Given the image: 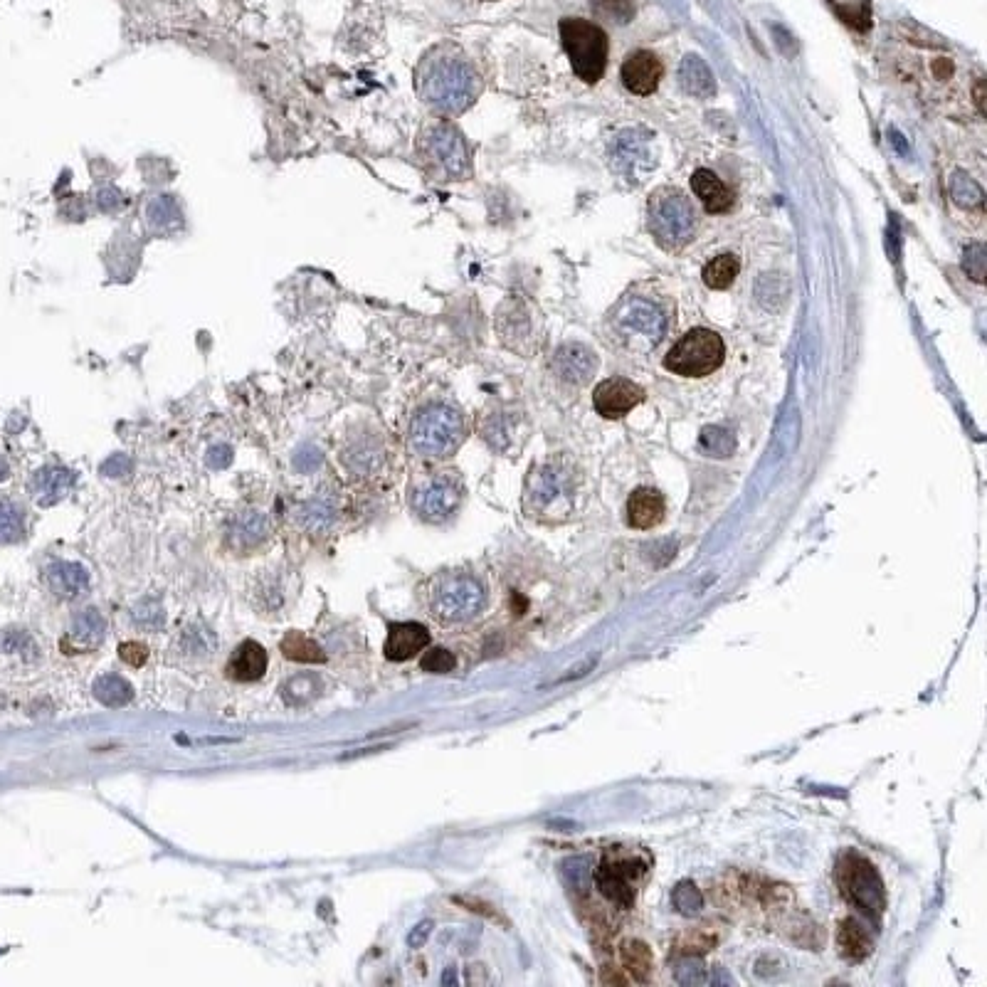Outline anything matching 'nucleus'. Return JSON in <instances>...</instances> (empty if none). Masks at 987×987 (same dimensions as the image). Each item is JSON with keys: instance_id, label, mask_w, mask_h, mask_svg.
Instances as JSON below:
<instances>
[{"instance_id": "obj_34", "label": "nucleus", "mask_w": 987, "mask_h": 987, "mask_svg": "<svg viewBox=\"0 0 987 987\" xmlns=\"http://www.w3.org/2000/svg\"><path fill=\"white\" fill-rule=\"evenodd\" d=\"M672 906L677 909V913L682 916H696L701 909H704V896L696 889V884L691 881H682L677 884V889L672 891Z\"/></svg>"}, {"instance_id": "obj_36", "label": "nucleus", "mask_w": 987, "mask_h": 987, "mask_svg": "<svg viewBox=\"0 0 987 987\" xmlns=\"http://www.w3.org/2000/svg\"><path fill=\"white\" fill-rule=\"evenodd\" d=\"M131 617L139 627L144 630H158L166 620V612H163V605L153 598H144L141 603H136V608L131 610Z\"/></svg>"}, {"instance_id": "obj_20", "label": "nucleus", "mask_w": 987, "mask_h": 987, "mask_svg": "<svg viewBox=\"0 0 987 987\" xmlns=\"http://www.w3.org/2000/svg\"><path fill=\"white\" fill-rule=\"evenodd\" d=\"M267 672V652L260 642L247 640L235 649L228 662V677L235 682H257Z\"/></svg>"}, {"instance_id": "obj_23", "label": "nucleus", "mask_w": 987, "mask_h": 987, "mask_svg": "<svg viewBox=\"0 0 987 987\" xmlns=\"http://www.w3.org/2000/svg\"><path fill=\"white\" fill-rule=\"evenodd\" d=\"M269 536V519L260 511H245L230 524V543L240 551L255 548Z\"/></svg>"}, {"instance_id": "obj_29", "label": "nucleus", "mask_w": 987, "mask_h": 987, "mask_svg": "<svg viewBox=\"0 0 987 987\" xmlns=\"http://www.w3.org/2000/svg\"><path fill=\"white\" fill-rule=\"evenodd\" d=\"M620 960L622 965H625L627 973H630L635 980H640V983H645L654 968L652 950H649L642 941H627L620 950Z\"/></svg>"}, {"instance_id": "obj_9", "label": "nucleus", "mask_w": 987, "mask_h": 987, "mask_svg": "<svg viewBox=\"0 0 987 987\" xmlns=\"http://www.w3.org/2000/svg\"><path fill=\"white\" fill-rule=\"evenodd\" d=\"M647 862L632 857V854L608 852L595 872V884L603 891L605 899L617 904L620 909H630L635 901V881L645 874Z\"/></svg>"}, {"instance_id": "obj_43", "label": "nucleus", "mask_w": 987, "mask_h": 987, "mask_svg": "<svg viewBox=\"0 0 987 987\" xmlns=\"http://www.w3.org/2000/svg\"><path fill=\"white\" fill-rule=\"evenodd\" d=\"M119 657L126 664H131V667H144L146 659H149V649H146V645H141V642H124L119 647Z\"/></svg>"}, {"instance_id": "obj_24", "label": "nucleus", "mask_w": 987, "mask_h": 987, "mask_svg": "<svg viewBox=\"0 0 987 987\" xmlns=\"http://www.w3.org/2000/svg\"><path fill=\"white\" fill-rule=\"evenodd\" d=\"M679 82H682L684 92L694 94V97H709L716 89L714 75L699 55L684 57L682 67H679Z\"/></svg>"}, {"instance_id": "obj_6", "label": "nucleus", "mask_w": 987, "mask_h": 987, "mask_svg": "<svg viewBox=\"0 0 987 987\" xmlns=\"http://www.w3.org/2000/svg\"><path fill=\"white\" fill-rule=\"evenodd\" d=\"M561 42L575 75L588 84L603 79L610 42L600 25L583 18L561 20Z\"/></svg>"}, {"instance_id": "obj_32", "label": "nucleus", "mask_w": 987, "mask_h": 987, "mask_svg": "<svg viewBox=\"0 0 987 987\" xmlns=\"http://www.w3.org/2000/svg\"><path fill=\"white\" fill-rule=\"evenodd\" d=\"M25 536V519L18 504L0 499V543H15Z\"/></svg>"}, {"instance_id": "obj_35", "label": "nucleus", "mask_w": 987, "mask_h": 987, "mask_svg": "<svg viewBox=\"0 0 987 987\" xmlns=\"http://www.w3.org/2000/svg\"><path fill=\"white\" fill-rule=\"evenodd\" d=\"M699 442L704 447V452H709L714 457H728L733 452V447H736V440H733V435L726 427H704Z\"/></svg>"}, {"instance_id": "obj_7", "label": "nucleus", "mask_w": 987, "mask_h": 987, "mask_svg": "<svg viewBox=\"0 0 987 987\" xmlns=\"http://www.w3.org/2000/svg\"><path fill=\"white\" fill-rule=\"evenodd\" d=\"M427 605H430L432 617L440 620L442 625H459V622L472 620L484 610L487 593H484L482 583L472 575L450 573L432 583Z\"/></svg>"}, {"instance_id": "obj_8", "label": "nucleus", "mask_w": 987, "mask_h": 987, "mask_svg": "<svg viewBox=\"0 0 987 987\" xmlns=\"http://www.w3.org/2000/svg\"><path fill=\"white\" fill-rule=\"evenodd\" d=\"M723 358H726V346L716 331L691 329L667 353L664 368L684 378H704L719 371Z\"/></svg>"}, {"instance_id": "obj_13", "label": "nucleus", "mask_w": 987, "mask_h": 987, "mask_svg": "<svg viewBox=\"0 0 987 987\" xmlns=\"http://www.w3.org/2000/svg\"><path fill=\"white\" fill-rule=\"evenodd\" d=\"M667 314L662 309H657L654 304L645 302V299H632L630 304L622 309L620 314V326L627 331H635V334L645 336L647 341L659 343L667 334Z\"/></svg>"}, {"instance_id": "obj_46", "label": "nucleus", "mask_w": 987, "mask_h": 987, "mask_svg": "<svg viewBox=\"0 0 987 987\" xmlns=\"http://www.w3.org/2000/svg\"><path fill=\"white\" fill-rule=\"evenodd\" d=\"M430 933H432V921H420L418 926L408 933V946L422 948L427 943V938H430Z\"/></svg>"}, {"instance_id": "obj_33", "label": "nucleus", "mask_w": 987, "mask_h": 987, "mask_svg": "<svg viewBox=\"0 0 987 987\" xmlns=\"http://www.w3.org/2000/svg\"><path fill=\"white\" fill-rule=\"evenodd\" d=\"M215 647H218V642H215L213 632L200 625H190L181 637V649L190 657H208V654L215 652Z\"/></svg>"}, {"instance_id": "obj_42", "label": "nucleus", "mask_w": 987, "mask_h": 987, "mask_svg": "<svg viewBox=\"0 0 987 987\" xmlns=\"http://www.w3.org/2000/svg\"><path fill=\"white\" fill-rule=\"evenodd\" d=\"M714 943L716 938L706 931V926H701L696 928L694 933H689V936H684L682 941H679V946H682L686 955H694V953H704V950H709Z\"/></svg>"}, {"instance_id": "obj_1", "label": "nucleus", "mask_w": 987, "mask_h": 987, "mask_svg": "<svg viewBox=\"0 0 987 987\" xmlns=\"http://www.w3.org/2000/svg\"><path fill=\"white\" fill-rule=\"evenodd\" d=\"M415 89L422 104L432 112L459 116L482 94V77L459 47L440 45L420 60Z\"/></svg>"}, {"instance_id": "obj_14", "label": "nucleus", "mask_w": 987, "mask_h": 987, "mask_svg": "<svg viewBox=\"0 0 987 987\" xmlns=\"http://www.w3.org/2000/svg\"><path fill=\"white\" fill-rule=\"evenodd\" d=\"M430 645V632L420 622H395L388 630V640H385V657L390 662H405L413 659L415 654L422 652Z\"/></svg>"}, {"instance_id": "obj_37", "label": "nucleus", "mask_w": 987, "mask_h": 987, "mask_svg": "<svg viewBox=\"0 0 987 987\" xmlns=\"http://www.w3.org/2000/svg\"><path fill=\"white\" fill-rule=\"evenodd\" d=\"M316 689H319L316 679L309 677V674H304V677L289 679V682L284 684L282 696H284V701H287V704L302 706V704H306V701L311 699V696H314Z\"/></svg>"}, {"instance_id": "obj_45", "label": "nucleus", "mask_w": 987, "mask_h": 987, "mask_svg": "<svg viewBox=\"0 0 987 987\" xmlns=\"http://www.w3.org/2000/svg\"><path fill=\"white\" fill-rule=\"evenodd\" d=\"M321 452L316 450V447H304V450H299L297 455H294V467L299 469V472H311V469H316L321 464Z\"/></svg>"}, {"instance_id": "obj_22", "label": "nucleus", "mask_w": 987, "mask_h": 987, "mask_svg": "<svg viewBox=\"0 0 987 987\" xmlns=\"http://www.w3.org/2000/svg\"><path fill=\"white\" fill-rule=\"evenodd\" d=\"M336 516H339V506H336L334 496L319 494L311 501H306L302 509L297 511V519L304 531L309 533H326L334 526Z\"/></svg>"}, {"instance_id": "obj_26", "label": "nucleus", "mask_w": 987, "mask_h": 987, "mask_svg": "<svg viewBox=\"0 0 987 987\" xmlns=\"http://www.w3.org/2000/svg\"><path fill=\"white\" fill-rule=\"evenodd\" d=\"M837 946L844 958L864 960L869 953H872V938H869V933L864 931L862 923L849 918V921H844L842 926H839Z\"/></svg>"}, {"instance_id": "obj_2", "label": "nucleus", "mask_w": 987, "mask_h": 987, "mask_svg": "<svg viewBox=\"0 0 987 987\" xmlns=\"http://www.w3.org/2000/svg\"><path fill=\"white\" fill-rule=\"evenodd\" d=\"M418 153L437 181H464L472 176V151L450 121H430L418 136Z\"/></svg>"}, {"instance_id": "obj_27", "label": "nucleus", "mask_w": 987, "mask_h": 987, "mask_svg": "<svg viewBox=\"0 0 987 987\" xmlns=\"http://www.w3.org/2000/svg\"><path fill=\"white\" fill-rule=\"evenodd\" d=\"M70 635L79 647H97L104 640V635H107V622H104V617L94 608L82 610L72 620Z\"/></svg>"}, {"instance_id": "obj_10", "label": "nucleus", "mask_w": 987, "mask_h": 987, "mask_svg": "<svg viewBox=\"0 0 987 987\" xmlns=\"http://www.w3.org/2000/svg\"><path fill=\"white\" fill-rule=\"evenodd\" d=\"M459 499H462V489H459L455 479L435 477L415 489L413 509L425 521H445L455 514Z\"/></svg>"}, {"instance_id": "obj_40", "label": "nucleus", "mask_w": 987, "mask_h": 987, "mask_svg": "<svg viewBox=\"0 0 987 987\" xmlns=\"http://www.w3.org/2000/svg\"><path fill=\"white\" fill-rule=\"evenodd\" d=\"M420 667L430 674H450L452 669L457 667V659H455V654L450 652V649L435 647V649H430L425 657H422Z\"/></svg>"}, {"instance_id": "obj_38", "label": "nucleus", "mask_w": 987, "mask_h": 987, "mask_svg": "<svg viewBox=\"0 0 987 987\" xmlns=\"http://www.w3.org/2000/svg\"><path fill=\"white\" fill-rule=\"evenodd\" d=\"M590 3L603 18L615 20V23H630L635 18V3L632 0H590Z\"/></svg>"}, {"instance_id": "obj_11", "label": "nucleus", "mask_w": 987, "mask_h": 987, "mask_svg": "<svg viewBox=\"0 0 987 987\" xmlns=\"http://www.w3.org/2000/svg\"><path fill=\"white\" fill-rule=\"evenodd\" d=\"M642 400H645V390L627 378H608L593 390L595 410L608 420L625 418Z\"/></svg>"}, {"instance_id": "obj_19", "label": "nucleus", "mask_w": 987, "mask_h": 987, "mask_svg": "<svg viewBox=\"0 0 987 987\" xmlns=\"http://www.w3.org/2000/svg\"><path fill=\"white\" fill-rule=\"evenodd\" d=\"M553 368L558 376H563L570 383H585L595 371H598V358L590 353L588 348L573 343V346H563L553 358Z\"/></svg>"}, {"instance_id": "obj_28", "label": "nucleus", "mask_w": 987, "mask_h": 987, "mask_svg": "<svg viewBox=\"0 0 987 987\" xmlns=\"http://www.w3.org/2000/svg\"><path fill=\"white\" fill-rule=\"evenodd\" d=\"M282 654L292 662H302V664H324L326 654L324 649L316 645L311 637L302 635V632H289L282 640Z\"/></svg>"}, {"instance_id": "obj_16", "label": "nucleus", "mask_w": 987, "mask_h": 987, "mask_svg": "<svg viewBox=\"0 0 987 987\" xmlns=\"http://www.w3.org/2000/svg\"><path fill=\"white\" fill-rule=\"evenodd\" d=\"M341 459L343 467L351 474H356V477H373L383 467L385 452L376 440V435H361L348 442Z\"/></svg>"}, {"instance_id": "obj_48", "label": "nucleus", "mask_w": 987, "mask_h": 987, "mask_svg": "<svg viewBox=\"0 0 987 987\" xmlns=\"http://www.w3.org/2000/svg\"><path fill=\"white\" fill-rule=\"evenodd\" d=\"M129 472V459L126 457H114V459H109L107 464H104V474H109V477H121V474H126Z\"/></svg>"}, {"instance_id": "obj_21", "label": "nucleus", "mask_w": 987, "mask_h": 987, "mask_svg": "<svg viewBox=\"0 0 987 987\" xmlns=\"http://www.w3.org/2000/svg\"><path fill=\"white\" fill-rule=\"evenodd\" d=\"M72 484H75V474L70 469L42 467L33 477V482H30V492L35 494V501L40 506H52L60 499H65Z\"/></svg>"}, {"instance_id": "obj_25", "label": "nucleus", "mask_w": 987, "mask_h": 987, "mask_svg": "<svg viewBox=\"0 0 987 987\" xmlns=\"http://www.w3.org/2000/svg\"><path fill=\"white\" fill-rule=\"evenodd\" d=\"M529 496L533 499V506H538V509H548V506H553V501L561 499V496L566 499L568 487L556 469L546 467L541 469L536 477H531Z\"/></svg>"}, {"instance_id": "obj_49", "label": "nucleus", "mask_w": 987, "mask_h": 987, "mask_svg": "<svg viewBox=\"0 0 987 987\" xmlns=\"http://www.w3.org/2000/svg\"><path fill=\"white\" fill-rule=\"evenodd\" d=\"M442 983H445V985L457 983V975H455V970H447V973H445V978H442Z\"/></svg>"}, {"instance_id": "obj_41", "label": "nucleus", "mask_w": 987, "mask_h": 987, "mask_svg": "<svg viewBox=\"0 0 987 987\" xmlns=\"http://www.w3.org/2000/svg\"><path fill=\"white\" fill-rule=\"evenodd\" d=\"M677 980L682 985H701V983H709V975H706L704 963H701L699 958L686 955L682 963L677 965Z\"/></svg>"}, {"instance_id": "obj_47", "label": "nucleus", "mask_w": 987, "mask_h": 987, "mask_svg": "<svg viewBox=\"0 0 987 987\" xmlns=\"http://www.w3.org/2000/svg\"><path fill=\"white\" fill-rule=\"evenodd\" d=\"M230 459H232V452L228 450V447L220 445V447H213V450H210L208 464L215 469H223V467H228Z\"/></svg>"}, {"instance_id": "obj_18", "label": "nucleus", "mask_w": 987, "mask_h": 987, "mask_svg": "<svg viewBox=\"0 0 987 987\" xmlns=\"http://www.w3.org/2000/svg\"><path fill=\"white\" fill-rule=\"evenodd\" d=\"M691 190H694V195L704 203V208L709 210V213L721 215L733 208V193L726 188V183H723L714 171H709V168H699V171H694V176H691Z\"/></svg>"}, {"instance_id": "obj_44", "label": "nucleus", "mask_w": 987, "mask_h": 987, "mask_svg": "<svg viewBox=\"0 0 987 987\" xmlns=\"http://www.w3.org/2000/svg\"><path fill=\"white\" fill-rule=\"evenodd\" d=\"M563 867H566V876L573 879V886H578V889H585V886H588V881H590L588 859H568Z\"/></svg>"}, {"instance_id": "obj_17", "label": "nucleus", "mask_w": 987, "mask_h": 987, "mask_svg": "<svg viewBox=\"0 0 987 987\" xmlns=\"http://www.w3.org/2000/svg\"><path fill=\"white\" fill-rule=\"evenodd\" d=\"M664 511H667L664 496L652 487H640L627 499V521H630L632 529H654V526L662 524Z\"/></svg>"}, {"instance_id": "obj_4", "label": "nucleus", "mask_w": 987, "mask_h": 987, "mask_svg": "<svg viewBox=\"0 0 987 987\" xmlns=\"http://www.w3.org/2000/svg\"><path fill=\"white\" fill-rule=\"evenodd\" d=\"M835 879L839 894H842V899L849 906L862 911L872 921H879L881 913L886 909V891L884 881H881L879 872H876V867L869 859L852 852V849L842 852L837 859Z\"/></svg>"}, {"instance_id": "obj_15", "label": "nucleus", "mask_w": 987, "mask_h": 987, "mask_svg": "<svg viewBox=\"0 0 987 987\" xmlns=\"http://www.w3.org/2000/svg\"><path fill=\"white\" fill-rule=\"evenodd\" d=\"M45 585L50 588V593L57 595V598L72 600L79 598L82 593H87L89 573L87 568L79 566V563L55 561L45 568Z\"/></svg>"}, {"instance_id": "obj_39", "label": "nucleus", "mask_w": 987, "mask_h": 987, "mask_svg": "<svg viewBox=\"0 0 987 987\" xmlns=\"http://www.w3.org/2000/svg\"><path fill=\"white\" fill-rule=\"evenodd\" d=\"M0 652L5 654H28V657H35L38 647H35L33 637L25 635L20 630H5L0 632Z\"/></svg>"}, {"instance_id": "obj_5", "label": "nucleus", "mask_w": 987, "mask_h": 987, "mask_svg": "<svg viewBox=\"0 0 987 987\" xmlns=\"http://www.w3.org/2000/svg\"><path fill=\"white\" fill-rule=\"evenodd\" d=\"M649 232L669 252H677L694 240V205L677 188H659L649 198Z\"/></svg>"}, {"instance_id": "obj_50", "label": "nucleus", "mask_w": 987, "mask_h": 987, "mask_svg": "<svg viewBox=\"0 0 987 987\" xmlns=\"http://www.w3.org/2000/svg\"><path fill=\"white\" fill-rule=\"evenodd\" d=\"M5 477H8V464H5L3 459H0V479H5Z\"/></svg>"}, {"instance_id": "obj_12", "label": "nucleus", "mask_w": 987, "mask_h": 987, "mask_svg": "<svg viewBox=\"0 0 987 987\" xmlns=\"http://www.w3.org/2000/svg\"><path fill=\"white\" fill-rule=\"evenodd\" d=\"M664 67L659 57L649 50H637L622 65V84L630 89L637 97H649L657 92L659 82H662Z\"/></svg>"}, {"instance_id": "obj_3", "label": "nucleus", "mask_w": 987, "mask_h": 987, "mask_svg": "<svg viewBox=\"0 0 987 987\" xmlns=\"http://www.w3.org/2000/svg\"><path fill=\"white\" fill-rule=\"evenodd\" d=\"M467 427L462 413L445 403H430L410 420L408 440L415 455L427 459L450 457L462 445Z\"/></svg>"}, {"instance_id": "obj_31", "label": "nucleus", "mask_w": 987, "mask_h": 987, "mask_svg": "<svg viewBox=\"0 0 987 987\" xmlns=\"http://www.w3.org/2000/svg\"><path fill=\"white\" fill-rule=\"evenodd\" d=\"M94 696H97L104 706H112V709H116V706L129 704L131 696H134V689H131L129 682L116 677V674H104V677H99L97 682H94Z\"/></svg>"}, {"instance_id": "obj_30", "label": "nucleus", "mask_w": 987, "mask_h": 987, "mask_svg": "<svg viewBox=\"0 0 987 987\" xmlns=\"http://www.w3.org/2000/svg\"><path fill=\"white\" fill-rule=\"evenodd\" d=\"M738 272H741V265H738L736 255H719L704 267V284L709 289H728L733 282H736Z\"/></svg>"}]
</instances>
